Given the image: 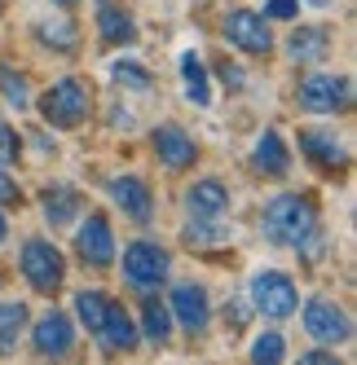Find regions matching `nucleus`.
Here are the masks:
<instances>
[{
  "label": "nucleus",
  "mask_w": 357,
  "mask_h": 365,
  "mask_svg": "<svg viewBox=\"0 0 357 365\" xmlns=\"http://www.w3.org/2000/svg\"><path fill=\"white\" fill-rule=\"evenodd\" d=\"M300 14V0H265V18L269 22H291Z\"/></svg>",
  "instance_id": "33"
},
{
  "label": "nucleus",
  "mask_w": 357,
  "mask_h": 365,
  "mask_svg": "<svg viewBox=\"0 0 357 365\" xmlns=\"http://www.w3.org/2000/svg\"><path fill=\"white\" fill-rule=\"evenodd\" d=\"M0 97H5L14 110H31V80H27V71H18L14 62L0 66Z\"/></svg>",
  "instance_id": "27"
},
{
  "label": "nucleus",
  "mask_w": 357,
  "mask_h": 365,
  "mask_svg": "<svg viewBox=\"0 0 357 365\" xmlns=\"http://www.w3.org/2000/svg\"><path fill=\"white\" fill-rule=\"evenodd\" d=\"M247 304H251V312H261L269 322H287L300 308V286L283 269H261L247 286Z\"/></svg>",
  "instance_id": "5"
},
{
  "label": "nucleus",
  "mask_w": 357,
  "mask_h": 365,
  "mask_svg": "<svg viewBox=\"0 0 357 365\" xmlns=\"http://www.w3.org/2000/svg\"><path fill=\"white\" fill-rule=\"evenodd\" d=\"M300 361H309V365H336V348H326V344H318L313 352H304Z\"/></svg>",
  "instance_id": "35"
},
{
  "label": "nucleus",
  "mask_w": 357,
  "mask_h": 365,
  "mask_svg": "<svg viewBox=\"0 0 357 365\" xmlns=\"http://www.w3.org/2000/svg\"><path fill=\"white\" fill-rule=\"evenodd\" d=\"M93 344L106 352V356H133L141 348V330H137V317L129 308H124L119 299L106 304V317H101V326L93 330Z\"/></svg>",
  "instance_id": "12"
},
{
  "label": "nucleus",
  "mask_w": 357,
  "mask_h": 365,
  "mask_svg": "<svg viewBox=\"0 0 357 365\" xmlns=\"http://www.w3.org/2000/svg\"><path fill=\"white\" fill-rule=\"evenodd\" d=\"M309 5H318V9H326V5H331V0H309Z\"/></svg>",
  "instance_id": "39"
},
{
  "label": "nucleus",
  "mask_w": 357,
  "mask_h": 365,
  "mask_svg": "<svg viewBox=\"0 0 357 365\" xmlns=\"http://www.w3.org/2000/svg\"><path fill=\"white\" fill-rule=\"evenodd\" d=\"M31 36H36L40 48H49V53H75V48H80V22L71 14H49L31 27Z\"/></svg>",
  "instance_id": "20"
},
{
  "label": "nucleus",
  "mask_w": 357,
  "mask_h": 365,
  "mask_svg": "<svg viewBox=\"0 0 357 365\" xmlns=\"http://www.w3.org/2000/svg\"><path fill=\"white\" fill-rule=\"evenodd\" d=\"M111 80H115L119 88H129V93H150L155 75H150L141 62H133V58H119V62L111 66Z\"/></svg>",
  "instance_id": "29"
},
{
  "label": "nucleus",
  "mask_w": 357,
  "mask_h": 365,
  "mask_svg": "<svg viewBox=\"0 0 357 365\" xmlns=\"http://www.w3.org/2000/svg\"><path fill=\"white\" fill-rule=\"evenodd\" d=\"M221 36L229 48H238V53L247 58H265L273 53V27H269V18L256 14V9H225L221 14Z\"/></svg>",
  "instance_id": "7"
},
{
  "label": "nucleus",
  "mask_w": 357,
  "mask_h": 365,
  "mask_svg": "<svg viewBox=\"0 0 357 365\" xmlns=\"http://www.w3.org/2000/svg\"><path fill=\"white\" fill-rule=\"evenodd\" d=\"M18 202H22L18 180L9 176V168H0V207H18Z\"/></svg>",
  "instance_id": "34"
},
{
  "label": "nucleus",
  "mask_w": 357,
  "mask_h": 365,
  "mask_svg": "<svg viewBox=\"0 0 357 365\" xmlns=\"http://www.w3.org/2000/svg\"><path fill=\"white\" fill-rule=\"evenodd\" d=\"M31 334V352L44 356V361H62L75 352V344H80V326H75V317H66L62 308H49L40 312V317L27 326Z\"/></svg>",
  "instance_id": "11"
},
{
  "label": "nucleus",
  "mask_w": 357,
  "mask_h": 365,
  "mask_svg": "<svg viewBox=\"0 0 357 365\" xmlns=\"http://www.w3.org/2000/svg\"><path fill=\"white\" fill-rule=\"evenodd\" d=\"M22 159V137L9 119H0V168H14Z\"/></svg>",
  "instance_id": "30"
},
{
  "label": "nucleus",
  "mask_w": 357,
  "mask_h": 365,
  "mask_svg": "<svg viewBox=\"0 0 357 365\" xmlns=\"http://www.w3.org/2000/svg\"><path fill=\"white\" fill-rule=\"evenodd\" d=\"M0 242H9V216H5V207H0Z\"/></svg>",
  "instance_id": "37"
},
{
  "label": "nucleus",
  "mask_w": 357,
  "mask_h": 365,
  "mask_svg": "<svg viewBox=\"0 0 357 365\" xmlns=\"http://www.w3.org/2000/svg\"><path fill=\"white\" fill-rule=\"evenodd\" d=\"M176 66H181V80H186V97L194 101V106H208V101H212V80H208V66H203V58L194 53V48H186Z\"/></svg>",
  "instance_id": "26"
},
{
  "label": "nucleus",
  "mask_w": 357,
  "mask_h": 365,
  "mask_svg": "<svg viewBox=\"0 0 357 365\" xmlns=\"http://www.w3.org/2000/svg\"><path fill=\"white\" fill-rule=\"evenodd\" d=\"M40 212H44V225L49 229H71L75 220L84 216V194L71 185V180H54V185L40 190Z\"/></svg>",
  "instance_id": "17"
},
{
  "label": "nucleus",
  "mask_w": 357,
  "mask_h": 365,
  "mask_svg": "<svg viewBox=\"0 0 357 365\" xmlns=\"http://www.w3.org/2000/svg\"><path fill=\"white\" fill-rule=\"evenodd\" d=\"M93 31H97L101 48H129V44H137V18H133V9L115 5V0H97Z\"/></svg>",
  "instance_id": "16"
},
{
  "label": "nucleus",
  "mask_w": 357,
  "mask_h": 365,
  "mask_svg": "<svg viewBox=\"0 0 357 365\" xmlns=\"http://www.w3.org/2000/svg\"><path fill=\"white\" fill-rule=\"evenodd\" d=\"M18 273L36 295H58L66 282V255L54 238H22L18 247Z\"/></svg>",
  "instance_id": "4"
},
{
  "label": "nucleus",
  "mask_w": 357,
  "mask_h": 365,
  "mask_svg": "<svg viewBox=\"0 0 357 365\" xmlns=\"http://www.w3.org/2000/svg\"><path fill=\"white\" fill-rule=\"evenodd\" d=\"M313 229H322V212H318V198L313 194L283 190V194H273L265 202V212H261V238L269 247L296 251Z\"/></svg>",
  "instance_id": "1"
},
{
  "label": "nucleus",
  "mask_w": 357,
  "mask_h": 365,
  "mask_svg": "<svg viewBox=\"0 0 357 365\" xmlns=\"http://www.w3.org/2000/svg\"><path fill=\"white\" fill-rule=\"evenodd\" d=\"M31 326V308L22 299H0V352H14Z\"/></svg>",
  "instance_id": "25"
},
{
  "label": "nucleus",
  "mask_w": 357,
  "mask_h": 365,
  "mask_svg": "<svg viewBox=\"0 0 357 365\" xmlns=\"http://www.w3.org/2000/svg\"><path fill=\"white\" fill-rule=\"evenodd\" d=\"M0 18H5V0H0Z\"/></svg>",
  "instance_id": "40"
},
{
  "label": "nucleus",
  "mask_w": 357,
  "mask_h": 365,
  "mask_svg": "<svg viewBox=\"0 0 357 365\" xmlns=\"http://www.w3.org/2000/svg\"><path fill=\"white\" fill-rule=\"evenodd\" d=\"M300 312V322H304V334L313 339V344H326V348H340L353 339V317H348V308L340 299H331V295H309L304 299Z\"/></svg>",
  "instance_id": "6"
},
{
  "label": "nucleus",
  "mask_w": 357,
  "mask_h": 365,
  "mask_svg": "<svg viewBox=\"0 0 357 365\" xmlns=\"http://www.w3.org/2000/svg\"><path fill=\"white\" fill-rule=\"evenodd\" d=\"M247 356L256 361V365H278V361H287V339H283V330H261V334L247 344Z\"/></svg>",
  "instance_id": "28"
},
{
  "label": "nucleus",
  "mask_w": 357,
  "mask_h": 365,
  "mask_svg": "<svg viewBox=\"0 0 357 365\" xmlns=\"http://www.w3.org/2000/svg\"><path fill=\"white\" fill-rule=\"evenodd\" d=\"M181 238L194 251H212V247L229 242V225H221V216H190L186 229H181Z\"/></svg>",
  "instance_id": "24"
},
{
  "label": "nucleus",
  "mask_w": 357,
  "mask_h": 365,
  "mask_svg": "<svg viewBox=\"0 0 357 365\" xmlns=\"http://www.w3.org/2000/svg\"><path fill=\"white\" fill-rule=\"evenodd\" d=\"M186 212L190 216H225L229 212V185L216 176H203L194 185H186Z\"/></svg>",
  "instance_id": "21"
},
{
  "label": "nucleus",
  "mask_w": 357,
  "mask_h": 365,
  "mask_svg": "<svg viewBox=\"0 0 357 365\" xmlns=\"http://www.w3.org/2000/svg\"><path fill=\"white\" fill-rule=\"evenodd\" d=\"M106 304H111V295L101 291V286H84V291H75V299H71L75 326L93 334V330L101 326V317H106Z\"/></svg>",
  "instance_id": "23"
},
{
  "label": "nucleus",
  "mask_w": 357,
  "mask_h": 365,
  "mask_svg": "<svg viewBox=\"0 0 357 365\" xmlns=\"http://www.w3.org/2000/svg\"><path fill=\"white\" fill-rule=\"evenodd\" d=\"M106 190H111V202H115L133 225H150V220H155V190L146 185V176H137V172L111 176Z\"/></svg>",
  "instance_id": "14"
},
{
  "label": "nucleus",
  "mask_w": 357,
  "mask_h": 365,
  "mask_svg": "<svg viewBox=\"0 0 357 365\" xmlns=\"http://www.w3.org/2000/svg\"><path fill=\"white\" fill-rule=\"evenodd\" d=\"M137 330H141V339L146 344H155V348H164L168 339H172V312H168V304L159 299V291H146V299H141V312H137Z\"/></svg>",
  "instance_id": "22"
},
{
  "label": "nucleus",
  "mask_w": 357,
  "mask_h": 365,
  "mask_svg": "<svg viewBox=\"0 0 357 365\" xmlns=\"http://www.w3.org/2000/svg\"><path fill=\"white\" fill-rule=\"evenodd\" d=\"M75 229V259H80L84 269H111L115 264V255H119V247H115V229H111V216L106 212H89V216H80L71 225Z\"/></svg>",
  "instance_id": "8"
},
{
  "label": "nucleus",
  "mask_w": 357,
  "mask_h": 365,
  "mask_svg": "<svg viewBox=\"0 0 357 365\" xmlns=\"http://www.w3.org/2000/svg\"><path fill=\"white\" fill-rule=\"evenodd\" d=\"M111 119H115V128H124V133L133 128V110H111Z\"/></svg>",
  "instance_id": "36"
},
{
  "label": "nucleus",
  "mask_w": 357,
  "mask_h": 365,
  "mask_svg": "<svg viewBox=\"0 0 357 365\" xmlns=\"http://www.w3.org/2000/svg\"><path fill=\"white\" fill-rule=\"evenodd\" d=\"M150 150H155V159L168 172H190L198 163V145L181 123H159L155 133H150Z\"/></svg>",
  "instance_id": "15"
},
{
  "label": "nucleus",
  "mask_w": 357,
  "mask_h": 365,
  "mask_svg": "<svg viewBox=\"0 0 357 365\" xmlns=\"http://www.w3.org/2000/svg\"><path fill=\"white\" fill-rule=\"evenodd\" d=\"M216 80H221L229 93H243V88H247L243 66H238V62H229V58H216Z\"/></svg>",
  "instance_id": "31"
},
{
  "label": "nucleus",
  "mask_w": 357,
  "mask_h": 365,
  "mask_svg": "<svg viewBox=\"0 0 357 365\" xmlns=\"http://www.w3.org/2000/svg\"><path fill=\"white\" fill-rule=\"evenodd\" d=\"M247 322H251V304L247 299H229L225 304V326H229V334L247 330Z\"/></svg>",
  "instance_id": "32"
},
{
  "label": "nucleus",
  "mask_w": 357,
  "mask_h": 365,
  "mask_svg": "<svg viewBox=\"0 0 357 365\" xmlns=\"http://www.w3.org/2000/svg\"><path fill=\"white\" fill-rule=\"evenodd\" d=\"M251 172L265 176V180H283L291 172V150H287L278 128H269V133L256 137V145H251Z\"/></svg>",
  "instance_id": "18"
},
{
  "label": "nucleus",
  "mask_w": 357,
  "mask_h": 365,
  "mask_svg": "<svg viewBox=\"0 0 357 365\" xmlns=\"http://www.w3.org/2000/svg\"><path fill=\"white\" fill-rule=\"evenodd\" d=\"M0 286H5V273H0Z\"/></svg>",
  "instance_id": "41"
},
{
  "label": "nucleus",
  "mask_w": 357,
  "mask_h": 365,
  "mask_svg": "<svg viewBox=\"0 0 357 365\" xmlns=\"http://www.w3.org/2000/svg\"><path fill=\"white\" fill-rule=\"evenodd\" d=\"M115 259H119L124 282H129L137 295L159 291V286H168V277H172V251L164 242H155V238H133L124 247V255H115Z\"/></svg>",
  "instance_id": "3"
},
{
  "label": "nucleus",
  "mask_w": 357,
  "mask_h": 365,
  "mask_svg": "<svg viewBox=\"0 0 357 365\" xmlns=\"http://www.w3.org/2000/svg\"><path fill=\"white\" fill-rule=\"evenodd\" d=\"M300 154L322 176H344L348 172V145L336 137V128H300Z\"/></svg>",
  "instance_id": "13"
},
{
  "label": "nucleus",
  "mask_w": 357,
  "mask_h": 365,
  "mask_svg": "<svg viewBox=\"0 0 357 365\" xmlns=\"http://www.w3.org/2000/svg\"><path fill=\"white\" fill-rule=\"evenodd\" d=\"M168 312H172V326L190 334V339H203L212 330V295L208 286L198 282H176L168 291Z\"/></svg>",
  "instance_id": "10"
},
{
  "label": "nucleus",
  "mask_w": 357,
  "mask_h": 365,
  "mask_svg": "<svg viewBox=\"0 0 357 365\" xmlns=\"http://www.w3.org/2000/svg\"><path fill=\"white\" fill-rule=\"evenodd\" d=\"M296 106L304 115H340L353 106V84L348 75H304L296 84Z\"/></svg>",
  "instance_id": "9"
},
{
  "label": "nucleus",
  "mask_w": 357,
  "mask_h": 365,
  "mask_svg": "<svg viewBox=\"0 0 357 365\" xmlns=\"http://www.w3.org/2000/svg\"><path fill=\"white\" fill-rule=\"evenodd\" d=\"M31 106L40 110L44 128H58V133H75L93 119V88L80 75H62L54 80L40 97H31Z\"/></svg>",
  "instance_id": "2"
},
{
  "label": "nucleus",
  "mask_w": 357,
  "mask_h": 365,
  "mask_svg": "<svg viewBox=\"0 0 357 365\" xmlns=\"http://www.w3.org/2000/svg\"><path fill=\"white\" fill-rule=\"evenodd\" d=\"M54 5H62V9H71V5H80V0H54Z\"/></svg>",
  "instance_id": "38"
},
{
  "label": "nucleus",
  "mask_w": 357,
  "mask_h": 365,
  "mask_svg": "<svg viewBox=\"0 0 357 365\" xmlns=\"http://www.w3.org/2000/svg\"><path fill=\"white\" fill-rule=\"evenodd\" d=\"M331 48H336V36H331V27H322V22H304V27H296L287 36V58L300 62V66H318Z\"/></svg>",
  "instance_id": "19"
}]
</instances>
